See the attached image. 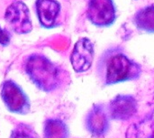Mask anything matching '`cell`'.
Masks as SVG:
<instances>
[{
	"mask_svg": "<svg viewBox=\"0 0 154 138\" xmlns=\"http://www.w3.org/2000/svg\"><path fill=\"white\" fill-rule=\"evenodd\" d=\"M137 27L148 33H154V5L141 9L135 15Z\"/></svg>",
	"mask_w": 154,
	"mask_h": 138,
	"instance_id": "obj_12",
	"label": "cell"
},
{
	"mask_svg": "<svg viewBox=\"0 0 154 138\" xmlns=\"http://www.w3.org/2000/svg\"><path fill=\"white\" fill-rule=\"evenodd\" d=\"M37 15L41 24L46 28L56 25L60 6L56 0H37L35 4Z\"/></svg>",
	"mask_w": 154,
	"mask_h": 138,
	"instance_id": "obj_9",
	"label": "cell"
},
{
	"mask_svg": "<svg viewBox=\"0 0 154 138\" xmlns=\"http://www.w3.org/2000/svg\"><path fill=\"white\" fill-rule=\"evenodd\" d=\"M69 129L60 119L50 118L43 125V138H68Z\"/></svg>",
	"mask_w": 154,
	"mask_h": 138,
	"instance_id": "obj_10",
	"label": "cell"
},
{
	"mask_svg": "<svg viewBox=\"0 0 154 138\" xmlns=\"http://www.w3.org/2000/svg\"><path fill=\"white\" fill-rule=\"evenodd\" d=\"M87 129L95 136H104L109 128V114L101 106H94L86 118Z\"/></svg>",
	"mask_w": 154,
	"mask_h": 138,
	"instance_id": "obj_8",
	"label": "cell"
},
{
	"mask_svg": "<svg viewBox=\"0 0 154 138\" xmlns=\"http://www.w3.org/2000/svg\"><path fill=\"white\" fill-rule=\"evenodd\" d=\"M89 20L97 26L112 24L116 19V9L112 0H90L88 9Z\"/></svg>",
	"mask_w": 154,
	"mask_h": 138,
	"instance_id": "obj_5",
	"label": "cell"
},
{
	"mask_svg": "<svg viewBox=\"0 0 154 138\" xmlns=\"http://www.w3.org/2000/svg\"><path fill=\"white\" fill-rule=\"evenodd\" d=\"M11 40V35L10 33L6 29H2L0 27V44L5 46L8 45Z\"/></svg>",
	"mask_w": 154,
	"mask_h": 138,
	"instance_id": "obj_14",
	"label": "cell"
},
{
	"mask_svg": "<svg viewBox=\"0 0 154 138\" xmlns=\"http://www.w3.org/2000/svg\"><path fill=\"white\" fill-rule=\"evenodd\" d=\"M0 96L10 112L18 115H26L30 112L31 103L28 96L14 80H7L2 83Z\"/></svg>",
	"mask_w": 154,
	"mask_h": 138,
	"instance_id": "obj_3",
	"label": "cell"
},
{
	"mask_svg": "<svg viewBox=\"0 0 154 138\" xmlns=\"http://www.w3.org/2000/svg\"><path fill=\"white\" fill-rule=\"evenodd\" d=\"M10 138H39V136L31 126L20 123L13 129Z\"/></svg>",
	"mask_w": 154,
	"mask_h": 138,
	"instance_id": "obj_13",
	"label": "cell"
},
{
	"mask_svg": "<svg viewBox=\"0 0 154 138\" xmlns=\"http://www.w3.org/2000/svg\"><path fill=\"white\" fill-rule=\"evenodd\" d=\"M140 73V66L118 50L106 52L98 63V77L104 85L135 80Z\"/></svg>",
	"mask_w": 154,
	"mask_h": 138,
	"instance_id": "obj_2",
	"label": "cell"
},
{
	"mask_svg": "<svg viewBox=\"0 0 154 138\" xmlns=\"http://www.w3.org/2000/svg\"><path fill=\"white\" fill-rule=\"evenodd\" d=\"M132 138H154V111L148 115L141 122L137 123L128 131Z\"/></svg>",
	"mask_w": 154,
	"mask_h": 138,
	"instance_id": "obj_11",
	"label": "cell"
},
{
	"mask_svg": "<svg viewBox=\"0 0 154 138\" xmlns=\"http://www.w3.org/2000/svg\"><path fill=\"white\" fill-rule=\"evenodd\" d=\"M5 19L9 27L19 34L28 33L32 28L29 9L21 1H15L8 5L5 10Z\"/></svg>",
	"mask_w": 154,
	"mask_h": 138,
	"instance_id": "obj_4",
	"label": "cell"
},
{
	"mask_svg": "<svg viewBox=\"0 0 154 138\" xmlns=\"http://www.w3.org/2000/svg\"><path fill=\"white\" fill-rule=\"evenodd\" d=\"M94 60V46L88 38L79 39L71 52L70 62L76 72H85L88 71Z\"/></svg>",
	"mask_w": 154,
	"mask_h": 138,
	"instance_id": "obj_6",
	"label": "cell"
},
{
	"mask_svg": "<svg viewBox=\"0 0 154 138\" xmlns=\"http://www.w3.org/2000/svg\"><path fill=\"white\" fill-rule=\"evenodd\" d=\"M137 111L135 99L129 95H119L109 104L108 114L112 119L125 121L132 118Z\"/></svg>",
	"mask_w": 154,
	"mask_h": 138,
	"instance_id": "obj_7",
	"label": "cell"
},
{
	"mask_svg": "<svg viewBox=\"0 0 154 138\" xmlns=\"http://www.w3.org/2000/svg\"><path fill=\"white\" fill-rule=\"evenodd\" d=\"M23 68L34 86L44 92L58 89L67 79L65 71L42 54L29 55L24 61Z\"/></svg>",
	"mask_w": 154,
	"mask_h": 138,
	"instance_id": "obj_1",
	"label": "cell"
}]
</instances>
